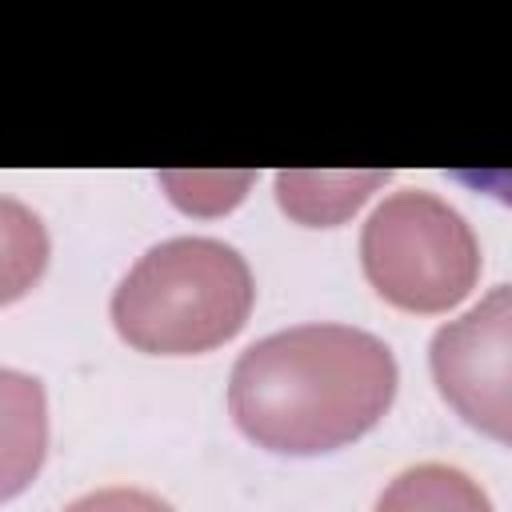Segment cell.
Instances as JSON below:
<instances>
[{"label": "cell", "instance_id": "2", "mask_svg": "<svg viewBox=\"0 0 512 512\" xmlns=\"http://www.w3.org/2000/svg\"><path fill=\"white\" fill-rule=\"evenodd\" d=\"M256 288L244 256L212 236H176L148 248L112 292L120 340L152 356H196L232 340Z\"/></svg>", "mask_w": 512, "mask_h": 512}, {"label": "cell", "instance_id": "6", "mask_svg": "<svg viewBox=\"0 0 512 512\" xmlns=\"http://www.w3.org/2000/svg\"><path fill=\"white\" fill-rule=\"evenodd\" d=\"M388 172H280L276 200L300 224L328 228L356 212L372 188H380Z\"/></svg>", "mask_w": 512, "mask_h": 512}, {"label": "cell", "instance_id": "4", "mask_svg": "<svg viewBox=\"0 0 512 512\" xmlns=\"http://www.w3.org/2000/svg\"><path fill=\"white\" fill-rule=\"evenodd\" d=\"M440 396L484 436L512 440V288L496 284L460 320H448L428 348Z\"/></svg>", "mask_w": 512, "mask_h": 512}, {"label": "cell", "instance_id": "7", "mask_svg": "<svg viewBox=\"0 0 512 512\" xmlns=\"http://www.w3.org/2000/svg\"><path fill=\"white\" fill-rule=\"evenodd\" d=\"M376 512H492V504L468 472L452 464H416L380 492Z\"/></svg>", "mask_w": 512, "mask_h": 512}, {"label": "cell", "instance_id": "8", "mask_svg": "<svg viewBox=\"0 0 512 512\" xmlns=\"http://www.w3.org/2000/svg\"><path fill=\"white\" fill-rule=\"evenodd\" d=\"M48 268V232L40 216L12 200L0 196V308L24 300Z\"/></svg>", "mask_w": 512, "mask_h": 512}, {"label": "cell", "instance_id": "3", "mask_svg": "<svg viewBox=\"0 0 512 512\" xmlns=\"http://www.w3.org/2000/svg\"><path fill=\"white\" fill-rule=\"evenodd\" d=\"M368 284L404 312H448L480 280L472 224L432 192H392L360 232Z\"/></svg>", "mask_w": 512, "mask_h": 512}, {"label": "cell", "instance_id": "1", "mask_svg": "<svg viewBox=\"0 0 512 512\" xmlns=\"http://www.w3.org/2000/svg\"><path fill=\"white\" fill-rule=\"evenodd\" d=\"M396 396L392 348L352 324H296L240 352L228 380L236 428L280 456L336 452L372 432Z\"/></svg>", "mask_w": 512, "mask_h": 512}, {"label": "cell", "instance_id": "10", "mask_svg": "<svg viewBox=\"0 0 512 512\" xmlns=\"http://www.w3.org/2000/svg\"><path fill=\"white\" fill-rule=\"evenodd\" d=\"M64 512H176V508L144 488H100L72 500Z\"/></svg>", "mask_w": 512, "mask_h": 512}, {"label": "cell", "instance_id": "5", "mask_svg": "<svg viewBox=\"0 0 512 512\" xmlns=\"http://www.w3.org/2000/svg\"><path fill=\"white\" fill-rule=\"evenodd\" d=\"M48 456V400L28 372L0 368V504L20 496Z\"/></svg>", "mask_w": 512, "mask_h": 512}, {"label": "cell", "instance_id": "9", "mask_svg": "<svg viewBox=\"0 0 512 512\" xmlns=\"http://www.w3.org/2000/svg\"><path fill=\"white\" fill-rule=\"evenodd\" d=\"M160 184L188 212H224V208H232L244 196V188L252 184V172H240V176H220V172H212V176H200V172L196 176L164 172Z\"/></svg>", "mask_w": 512, "mask_h": 512}]
</instances>
